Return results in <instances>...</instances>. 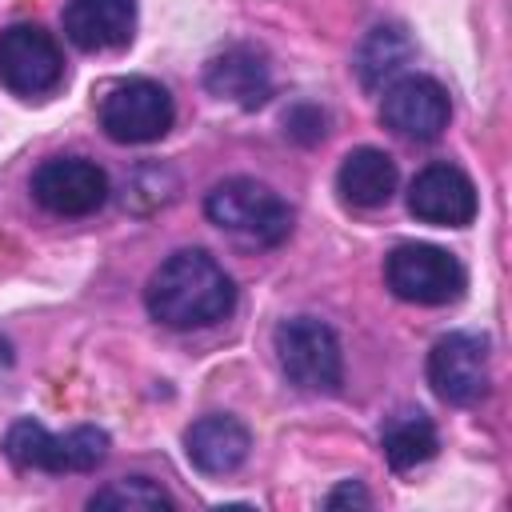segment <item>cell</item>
I'll list each match as a JSON object with an SVG mask.
<instances>
[{
    "label": "cell",
    "instance_id": "1",
    "mask_svg": "<svg viewBox=\"0 0 512 512\" xmlns=\"http://www.w3.org/2000/svg\"><path fill=\"white\" fill-rule=\"evenodd\" d=\"M144 304L168 328H208L236 308V284L208 252L180 248L152 272Z\"/></svg>",
    "mask_w": 512,
    "mask_h": 512
},
{
    "label": "cell",
    "instance_id": "2",
    "mask_svg": "<svg viewBox=\"0 0 512 512\" xmlns=\"http://www.w3.org/2000/svg\"><path fill=\"white\" fill-rule=\"evenodd\" d=\"M204 212L208 220L236 236L240 244H280L288 232H292V208L260 180H248V176H232V180H220L208 200H204Z\"/></svg>",
    "mask_w": 512,
    "mask_h": 512
},
{
    "label": "cell",
    "instance_id": "3",
    "mask_svg": "<svg viewBox=\"0 0 512 512\" xmlns=\"http://www.w3.org/2000/svg\"><path fill=\"white\" fill-rule=\"evenodd\" d=\"M4 456L16 468L36 472H92L108 456V432L80 424L68 436H52L40 420H16L4 436Z\"/></svg>",
    "mask_w": 512,
    "mask_h": 512
},
{
    "label": "cell",
    "instance_id": "4",
    "mask_svg": "<svg viewBox=\"0 0 512 512\" xmlns=\"http://www.w3.org/2000/svg\"><path fill=\"white\" fill-rule=\"evenodd\" d=\"M276 360L284 376L304 388V392H336L344 380V360H340V340L336 332L316 320V316H292L276 328L272 336Z\"/></svg>",
    "mask_w": 512,
    "mask_h": 512
},
{
    "label": "cell",
    "instance_id": "5",
    "mask_svg": "<svg viewBox=\"0 0 512 512\" xmlns=\"http://www.w3.org/2000/svg\"><path fill=\"white\" fill-rule=\"evenodd\" d=\"M388 288L408 304H452L460 300L468 276L464 264L436 244H400L384 264Z\"/></svg>",
    "mask_w": 512,
    "mask_h": 512
},
{
    "label": "cell",
    "instance_id": "6",
    "mask_svg": "<svg viewBox=\"0 0 512 512\" xmlns=\"http://www.w3.org/2000/svg\"><path fill=\"white\" fill-rule=\"evenodd\" d=\"M172 96L164 84L156 80H120L116 88H108V96L100 100V128L116 140V144H148L160 140L172 128Z\"/></svg>",
    "mask_w": 512,
    "mask_h": 512
},
{
    "label": "cell",
    "instance_id": "7",
    "mask_svg": "<svg viewBox=\"0 0 512 512\" xmlns=\"http://www.w3.org/2000/svg\"><path fill=\"white\" fill-rule=\"evenodd\" d=\"M64 80V56L40 24H12L0 32V84L16 96H44Z\"/></svg>",
    "mask_w": 512,
    "mask_h": 512
},
{
    "label": "cell",
    "instance_id": "8",
    "mask_svg": "<svg viewBox=\"0 0 512 512\" xmlns=\"http://www.w3.org/2000/svg\"><path fill=\"white\" fill-rule=\"evenodd\" d=\"M428 384L444 404H476L488 392V344L472 332H448L428 352Z\"/></svg>",
    "mask_w": 512,
    "mask_h": 512
},
{
    "label": "cell",
    "instance_id": "9",
    "mask_svg": "<svg viewBox=\"0 0 512 512\" xmlns=\"http://www.w3.org/2000/svg\"><path fill=\"white\" fill-rule=\"evenodd\" d=\"M32 196H36L40 208H48L56 216H88V212L104 208V200H108V176L92 160L56 156V160H44L36 168Z\"/></svg>",
    "mask_w": 512,
    "mask_h": 512
},
{
    "label": "cell",
    "instance_id": "10",
    "mask_svg": "<svg viewBox=\"0 0 512 512\" xmlns=\"http://www.w3.org/2000/svg\"><path fill=\"white\" fill-rule=\"evenodd\" d=\"M380 116L392 132L408 136V140H436L444 128H448V116H452V104H448V92L428 80V76H400L384 88V100H380Z\"/></svg>",
    "mask_w": 512,
    "mask_h": 512
},
{
    "label": "cell",
    "instance_id": "11",
    "mask_svg": "<svg viewBox=\"0 0 512 512\" xmlns=\"http://www.w3.org/2000/svg\"><path fill=\"white\" fill-rule=\"evenodd\" d=\"M408 212L424 224L464 228L476 216V188L460 168L428 164L424 172H416V180L408 188Z\"/></svg>",
    "mask_w": 512,
    "mask_h": 512
},
{
    "label": "cell",
    "instance_id": "12",
    "mask_svg": "<svg viewBox=\"0 0 512 512\" xmlns=\"http://www.w3.org/2000/svg\"><path fill=\"white\" fill-rule=\"evenodd\" d=\"M136 28V0H68L64 36L84 52L124 48Z\"/></svg>",
    "mask_w": 512,
    "mask_h": 512
},
{
    "label": "cell",
    "instance_id": "13",
    "mask_svg": "<svg viewBox=\"0 0 512 512\" xmlns=\"http://www.w3.org/2000/svg\"><path fill=\"white\" fill-rule=\"evenodd\" d=\"M204 88L216 100H228L236 108H260L272 96V72L256 48H228L208 60Z\"/></svg>",
    "mask_w": 512,
    "mask_h": 512
},
{
    "label": "cell",
    "instance_id": "14",
    "mask_svg": "<svg viewBox=\"0 0 512 512\" xmlns=\"http://www.w3.org/2000/svg\"><path fill=\"white\" fill-rule=\"evenodd\" d=\"M248 428L236 416H200L184 432V452L204 476H228L248 460Z\"/></svg>",
    "mask_w": 512,
    "mask_h": 512
},
{
    "label": "cell",
    "instance_id": "15",
    "mask_svg": "<svg viewBox=\"0 0 512 512\" xmlns=\"http://www.w3.org/2000/svg\"><path fill=\"white\" fill-rule=\"evenodd\" d=\"M336 188L352 208H380L396 192V160L380 148H356L344 156Z\"/></svg>",
    "mask_w": 512,
    "mask_h": 512
},
{
    "label": "cell",
    "instance_id": "16",
    "mask_svg": "<svg viewBox=\"0 0 512 512\" xmlns=\"http://www.w3.org/2000/svg\"><path fill=\"white\" fill-rule=\"evenodd\" d=\"M436 428L432 420L420 412V408H400L396 416L384 420L380 428V448H384V460L396 468V472H408L424 460L436 456Z\"/></svg>",
    "mask_w": 512,
    "mask_h": 512
},
{
    "label": "cell",
    "instance_id": "17",
    "mask_svg": "<svg viewBox=\"0 0 512 512\" xmlns=\"http://www.w3.org/2000/svg\"><path fill=\"white\" fill-rule=\"evenodd\" d=\"M408 56H412V40L404 36V28L380 24L364 36V44L356 52V76L368 92H376L388 80H396V72L408 64Z\"/></svg>",
    "mask_w": 512,
    "mask_h": 512
},
{
    "label": "cell",
    "instance_id": "18",
    "mask_svg": "<svg viewBox=\"0 0 512 512\" xmlns=\"http://www.w3.org/2000/svg\"><path fill=\"white\" fill-rule=\"evenodd\" d=\"M92 508H172V500L144 476H128V480H116L100 492H92L88 500Z\"/></svg>",
    "mask_w": 512,
    "mask_h": 512
},
{
    "label": "cell",
    "instance_id": "19",
    "mask_svg": "<svg viewBox=\"0 0 512 512\" xmlns=\"http://www.w3.org/2000/svg\"><path fill=\"white\" fill-rule=\"evenodd\" d=\"M284 124H288V136H296V140H304V144H312V140L324 136V116H320L316 108H308V104L292 108V112L284 116Z\"/></svg>",
    "mask_w": 512,
    "mask_h": 512
},
{
    "label": "cell",
    "instance_id": "20",
    "mask_svg": "<svg viewBox=\"0 0 512 512\" xmlns=\"http://www.w3.org/2000/svg\"><path fill=\"white\" fill-rule=\"evenodd\" d=\"M340 504H368V492L348 480V484H340V488L328 496V508H340Z\"/></svg>",
    "mask_w": 512,
    "mask_h": 512
},
{
    "label": "cell",
    "instance_id": "21",
    "mask_svg": "<svg viewBox=\"0 0 512 512\" xmlns=\"http://www.w3.org/2000/svg\"><path fill=\"white\" fill-rule=\"evenodd\" d=\"M8 368H12V340L0 336V380L8 376Z\"/></svg>",
    "mask_w": 512,
    "mask_h": 512
}]
</instances>
